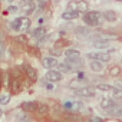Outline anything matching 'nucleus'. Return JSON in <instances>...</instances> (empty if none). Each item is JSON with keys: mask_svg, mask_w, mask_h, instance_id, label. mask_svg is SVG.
I'll return each mask as SVG.
<instances>
[{"mask_svg": "<svg viewBox=\"0 0 122 122\" xmlns=\"http://www.w3.org/2000/svg\"><path fill=\"white\" fill-rule=\"evenodd\" d=\"M46 88H47L49 91H52V89H53V83H50V82H49V83L46 85Z\"/></svg>", "mask_w": 122, "mask_h": 122, "instance_id": "nucleus-34", "label": "nucleus"}, {"mask_svg": "<svg viewBox=\"0 0 122 122\" xmlns=\"http://www.w3.org/2000/svg\"><path fill=\"white\" fill-rule=\"evenodd\" d=\"M37 23H39V26H40V25L43 23V17H39V19H37Z\"/></svg>", "mask_w": 122, "mask_h": 122, "instance_id": "nucleus-35", "label": "nucleus"}, {"mask_svg": "<svg viewBox=\"0 0 122 122\" xmlns=\"http://www.w3.org/2000/svg\"><path fill=\"white\" fill-rule=\"evenodd\" d=\"M9 101H10V95H2V96H0V105H2V106L7 105Z\"/></svg>", "mask_w": 122, "mask_h": 122, "instance_id": "nucleus-29", "label": "nucleus"}, {"mask_svg": "<svg viewBox=\"0 0 122 122\" xmlns=\"http://www.w3.org/2000/svg\"><path fill=\"white\" fill-rule=\"evenodd\" d=\"M79 17V12H73V10H66L62 13V19L63 20H75Z\"/></svg>", "mask_w": 122, "mask_h": 122, "instance_id": "nucleus-19", "label": "nucleus"}, {"mask_svg": "<svg viewBox=\"0 0 122 122\" xmlns=\"http://www.w3.org/2000/svg\"><path fill=\"white\" fill-rule=\"evenodd\" d=\"M99 105H101V108L106 112L108 109H111V108H112V106H115L116 103H115V101H113V99H109V98H102Z\"/></svg>", "mask_w": 122, "mask_h": 122, "instance_id": "nucleus-15", "label": "nucleus"}, {"mask_svg": "<svg viewBox=\"0 0 122 122\" xmlns=\"http://www.w3.org/2000/svg\"><path fill=\"white\" fill-rule=\"evenodd\" d=\"M3 55H5V46L0 45V57H3Z\"/></svg>", "mask_w": 122, "mask_h": 122, "instance_id": "nucleus-32", "label": "nucleus"}, {"mask_svg": "<svg viewBox=\"0 0 122 122\" xmlns=\"http://www.w3.org/2000/svg\"><path fill=\"white\" fill-rule=\"evenodd\" d=\"M6 12H7V13H16V12H17V6H10V7L6 9Z\"/></svg>", "mask_w": 122, "mask_h": 122, "instance_id": "nucleus-30", "label": "nucleus"}, {"mask_svg": "<svg viewBox=\"0 0 122 122\" xmlns=\"http://www.w3.org/2000/svg\"><path fill=\"white\" fill-rule=\"evenodd\" d=\"M42 63H43V66H45L46 69H49V71H50L52 68H55V66H57V65H59L55 56H46V57H43Z\"/></svg>", "mask_w": 122, "mask_h": 122, "instance_id": "nucleus-8", "label": "nucleus"}, {"mask_svg": "<svg viewBox=\"0 0 122 122\" xmlns=\"http://www.w3.org/2000/svg\"><path fill=\"white\" fill-rule=\"evenodd\" d=\"M121 63H122V59H121Z\"/></svg>", "mask_w": 122, "mask_h": 122, "instance_id": "nucleus-40", "label": "nucleus"}, {"mask_svg": "<svg viewBox=\"0 0 122 122\" xmlns=\"http://www.w3.org/2000/svg\"><path fill=\"white\" fill-rule=\"evenodd\" d=\"M106 113L108 115H112V116H122V105H115V106H112L111 109H108L106 111Z\"/></svg>", "mask_w": 122, "mask_h": 122, "instance_id": "nucleus-20", "label": "nucleus"}, {"mask_svg": "<svg viewBox=\"0 0 122 122\" xmlns=\"http://www.w3.org/2000/svg\"><path fill=\"white\" fill-rule=\"evenodd\" d=\"M92 46L98 50H105L109 47V43L106 40H102V39H95V40H92Z\"/></svg>", "mask_w": 122, "mask_h": 122, "instance_id": "nucleus-13", "label": "nucleus"}, {"mask_svg": "<svg viewBox=\"0 0 122 122\" xmlns=\"http://www.w3.org/2000/svg\"><path fill=\"white\" fill-rule=\"evenodd\" d=\"M26 76L29 78L30 82H36L37 81V71L32 66H26Z\"/></svg>", "mask_w": 122, "mask_h": 122, "instance_id": "nucleus-16", "label": "nucleus"}, {"mask_svg": "<svg viewBox=\"0 0 122 122\" xmlns=\"http://www.w3.org/2000/svg\"><path fill=\"white\" fill-rule=\"evenodd\" d=\"M45 81H47V82H50V83L60 82V81H62V73H60L59 71L50 69V71H47V73H46V76H45Z\"/></svg>", "mask_w": 122, "mask_h": 122, "instance_id": "nucleus-7", "label": "nucleus"}, {"mask_svg": "<svg viewBox=\"0 0 122 122\" xmlns=\"http://www.w3.org/2000/svg\"><path fill=\"white\" fill-rule=\"evenodd\" d=\"M82 20H83L85 26H88V27H96V26H99L102 23L103 16H102V12L91 10V12H86L82 16Z\"/></svg>", "mask_w": 122, "mask_h": 122, "instance_id": "nucleus-1", "label": "nucleus"}, {"mask_svg": "<svg viewBox=\"0 0 122 122\" xmlns=\"http://www.w3.org/2000/svg\"><path fill=\"white\" fill-rule=\"evenodd\" d=\"M65 63H68L71 68H76V66H81L82 65V60H81V57H66V62Z\"/></svg>", "mask_w": 122, "mask_h": 122, "instance_id": "nucleus-22", "label": "nucleus"}, {"mask_svg": "<svg viewBox=\"0 0 122 122\" xmlns=\"http://www.w3.org/2000/svg\"><path fill=\"white\" fill-rule=\"evenodd\" d=\"M16 119H17V122H30V116L27 113H17Z\"/></svg>", "mask_w": 122, "mask_h": 122, "instance_id": "nucleus-27", "label": "nucleus"}, {"mask_svg": "<svg viewBox=\"0 0 122 122\" xmlns=\"http://www.w3.org/2000/svg\"><path fill=\"white\" fill-rule=\"evenodd\" d=\"M75 35H78L79 37H89L92 35V32L88 26H78L75 29Z\"/></svg>", "mask_w": 122, "mask_h": 122, "instance_id": "nucleus-9", "label": "nucleus"}, {"mask_svg": "<svg viewBox=\"0 0 122 122\" xmlns=\"http://www.w3.org/2000/svg\"><path fill=\"white\" fill-rule=\"evenodd\" d=\"M102 16H103V20H106V22H109V23L116 22V19H118L116 12H113V10H103V12H102Z\"/></svg>", "mask_w": 122, "mask_h": 122, "instance_id": "nucleus-11", "label": "nucleus"}, {"mask_svg": "<svg viewBox=\"0 0 122 122\" xmlns=\"http://www.w3.org/2000/svg\"><path fill=\"white\" fill-rule=\"evenodd\" d=\"M96 89H98V91H102V92H113L115 86H112V85H106V83H99V85L96 86Z\"/></svg>", "mask_w": 122, "mask_h": 122, "instance_id": "nucleus-25", "label": "nucleus"}, {"mask_svg": "<svg viewBox=\"0 0 122 122\" xmlns=\"http://www.w3.org/2000/svg\"><path fill=\"white\" fill-rule=\"evenodd\" d=\"M112 96H113V99H122V88L115 86V89L112 92Z\"/></svg>", "mask_w": 122, "mask_h": 122, "instance_id": "nucleus-28", "label": "nucleus"}, {"mask_svg": "<svg viewBox=\"0 0 122 122\" xmlns=\"http://www.w3.org/2000/svg\"><path fill=\"white\" fill-rule=\"evenodd\" d=\"M115 2H122V0H115Z\"/></svg>", "mask_w": 122, "mask_h": 122, "instance_id": "nucleus-38", "label": "nucleus"}, {"mask_svg": "<svg viewBox=\"0 0 122 122\" xmlns=\"http://www.w3.org/2000/svg\"><path fill=\"white\" fill-rule=\"evenodd\" d=\"M33 39H37V40H40V39H43V37H46V29L45 27H42V26H39V27H36L33 32H32V35H30Z\"/></svg>", "mask_w": 122, "mask_h": 122, "instance_id": "nucleus-12", "label": "nucleus"}, {"mask_svg": "<svg viewBox=\"0 0 122 122\" xmlns=\"http://www.w3.org/2000/svg\"><path fill=\"white\" fill-rule=\"evenodd\" d=\"M96 91V88H93V86H81V88H78V89H75V95L76 96H81V98H93L95 96V92Z\"/></svg>", "mask_w": 122, "mask_h": 122, "instance_id": "nucleus-3", "label": "nucleus"}, {"mask_svg": "<svg viewBox=\"0 0 122 122\" xmlns=\"http://www.w3.org/2000/svg\"><path fill=\"white\" fill-rule=\"evenodd\" d=\"M86 57L91 60H99V62H109L111 55L105 52H89L86 53Z\"/></svg>", "mask_w": 122, "mask_h": 122, "instance_id": "nucleus-6", "label": "nucleus"}, {"mask_svg": "<svg viewBox=\"0 0 122 122\" xmlns=\"http://www.w3.org/2000/svg\"><path fill=\"white\" fill-rule=\"evenodd\" d=\"M115 85H116V88H122V81H116Z\"/></svg>", "mask_w": 122, "mask_h": 122, "instance_id": "nucleus-33", "label": "nucleus"}, {"mask_svg": "<svg viewBox=\"0 0 122 122\" xmlns=\"http://www.w3.org/2000/svg\"><path fill=\"white\" fill-rule=\"evenodd\" d=\"M108 73H109L111 76L116 78V76H119V75L122 73V69H121V66H118V65H112V66L108 69Z\"/></svg>", "mask_w": 122, "mask_h": 122, "instance_id": "nucleus-23", "label": "nucleus"}, {"mask_svg": "<svg viewBox=\"0 0 122 122\" xmlns=\"http://www.w3.org/2000/svg\"><path fill=\"white\" fill-rule=\"evenodd\" d=\"M53 122H62V121H53Z\"/></svg>", "mask_w": 122, "mask_h": 122, "instance_id": "nucleus-37", "label": "nucleus"}, {"mask_svg": "<svg viewBox=\"0 0 122 122\" xmlns=\"http://www.w3.org/2000/svg\"><path fill=\"white\" fill-rule=\"evenodd\" d=\"M19 91H20V81L15 78L10 81V92L13 95H16V93H19Z\"/></svg>", "mask_w": 122, "mask_h": 122, "instance_id": "nucleus-21", "label": "nucleus"}, {"mask_svg": "<svg viewBox=\"0 0 122 122\" xmlns=\"http://www.w3.org/2000/svg\"><path fill=\"white\" fill-rule=\"evenodd\" d=\"M88 122H103V121H102V118H99V116H92V118H89Z\"/></svg>", "mask_w": 122, "mask_h": 122, "instance_id": "nucleus-31", "label": "nucleus"}, {"mask_svg": "<svg viewBox=\"0 0 122 122\" xmlns=\"http://www.w3.org/2000/svg\"><path fill=\"white\" fill-rule=\"evenodd\" d=\"M22 109L25 111V112H36V109H37V102H23L22 103Z\"/></svg>", "mask_w": 122, "mask_h": 122, "instance_id": "nucleus-17", "label": "nucleus"}, {"mask_svg": "<svg viewBox=\"0 0 122 122\" xmlns=\"http://www.w3.org/2000/svg\"><path fill=\"white\" fill-rule=\"evenodd\" d=\"M19 9L25 15H32L36 9V3H35V0H22L19 5Z\"/></svg>", "mask_w": 122, "mask_h": 122, "instance_id": "nucleus-5", "label": "nucleus"}, {"mask_svg": "<svg viewBox=\"0 0 122 122\" xmlns=\"http://www.w3.org/2000/svg\"><path fill=\"white\" fill-rule=\"evenodd\" d=\"M68 10L73 12H86L88 10V3L85 0H72L68 5Z\"/></svg>", "mask_w": 122, "mask_h": 122, "instance_id": "nucleus-4", "label": "nucleus"}, {"mask_svg": "<svg viewBox=\"0 0 122 122\" xmlns=\"http://www.w3.org/2000/svg\"><path fill=\"white\" fill-rule=\"evenodd\" d=\"M65 56L66 57H81V52L78 49H68L65 52Z\"/></svg>", "mask_w": 122, "mask_h": 122, "instance_id": "nucleus-26", "label": "nucleus"}, {"mask_svg": "<svg viewBox=\"0 0 122 122\" xmlns=\"http://www.w3.org/2000/svg\"><path fill=\"white\" fill-rule=\"evenodd\" d=\"M10 27L15 30V32H27L30 29V19L26 17V16H22V17H17L15 19L12 23H10Z\"/></svg>", "mask_w": 122, "mask_h": 122, "instance_id": "nucleus-2", "label": "nucleus"}, {"mask_svg": "<svg viewBox=\"0 0 122 122\" xmlns=\"http://www.w3.org/2000/svg\"><path fill=\"white\" fill-rule=\"evenodd\" d=\"M2 79H3V75H2V72H0V88H2Z\"/></svg>", "mask_w": 122, "mask_h": 122, "instance_id": "nucleus-36", "label": "nucleus"}, {"mask_svg": "<svg viewBox=\"0 0 122 122\" xmlns=\"http://www.w3.org/2000/svg\"><path fill=\"white\" fill-rule=\"evenodd\" d=\"M36 113L39 116H46L49 113V106L43 102H37V109H36Z\"/></svg>", "mask_w": 122, "mask_h": 122, "instance_id": "nucleus-18", "label": "nucleus"}, {"mask_svg": "<svg viewBox=\"0 0 122 122\" xmlns=\"http://www.w3.org/2000/svg\"><path fill=\"white\" fill-rule=\"evenodd\" d=\"M63 108L68 109V111H79L82 108V103L78 102V101H66L63 103Z\"/></svg>", "mask_w": 122, "mask_h": 122, "instance_id": "nucleus-10", "label": "nucleus"}, {"mask_svg": "<svg viewBox=\"0 0 122 122\" xmlns=\"http://www.w3.org/2000/svg\"><path fill=\"white\" fill-rule=\"evenodd\" d=\"M7 2H13V0H7Z\"/></svg>", "mask_w": 122, "mask_h": 122, "instance_id": "nucleus-39", "label": "nucleus"}, {"mask_svg": "<svg viewBox=\"0 0 122 122\" xmlns=\"http://www.w3.org/2000/svg\"><path fill=\"white\" fill-rule=\"evenodd\" d=\"M57 69L60 73H72L73 72V68H71L68 63H59L57 65Z\"/></svg>", "mask_w": 122, "mask_h": 122, "instance_id": "nucleus-24", "label": "nucleus"}, {"mask_svg": "<svg viewBox=\"0 0 122 122\" xmlns=\"http://www.w3.org/2000/svg\"><path fill=\"white\" fill-rule=\"evenodd\" d=\"M89 68H91V71H92V72L101 73V72L103 71V62H99V60H91Z\"/></svg>", "mask_w": 122, "mask_h": 122, "instance_id": "nucleus-14", "label": "nucleus"}]
</instances>
